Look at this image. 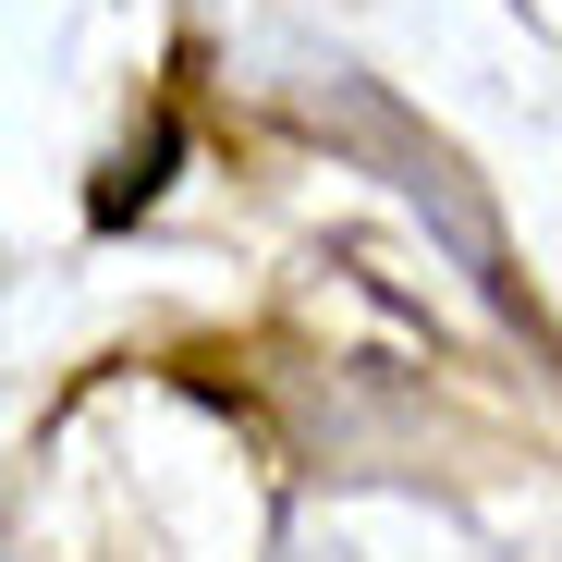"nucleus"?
Wrapping results in <instances>:
<instances>
[]
</instances>
